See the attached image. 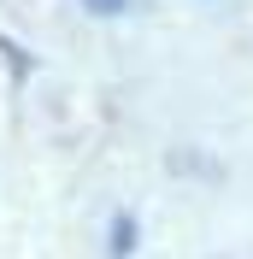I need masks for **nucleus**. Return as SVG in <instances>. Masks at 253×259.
Masks as SVG:
<instances>
[{"label":"nucleus","mask_w":253,"mask_h":259,"mask_svg":"<svg viewBox=\"0 0 253 259\" xmlns=\"http://www.w3.org/2000/svg\"><path fill=\"white\" fill-rule=\"evenodd\" d=\"M130 253H136V218L118 212L112 218V236H106V259H130Z\"/></svg>","instance_id":"1"},{"label":"nucleus","mask_w":253,"mask_h":259,"mask_svg":"<svg viewBox=\"0 0 253 259\" xmlns=\"http://www.w3.org/2000/svg\"><path fill=\"white\" fill-rule=\"evenodd\" d=\"M0 59L12 65L18 77H30V71H35V59H30V53H24V48H18V41H6V35H0Z\"/></svg>","instance_id":"2"},{"label":"nucleus","mask_w":253,"mask_h":259,"mask_svg":"<svg viewBox=\"0 0 253 259\" xmlns=\"http://www.w3.org/2000/svg\"><path fill=\"white\" fill-rule=\"evenodd\" d=\"M82 6H89V12H100V18H112V12H124L130 0H82Z\"/></svg>","instance_id":"3"}]
</instances>
